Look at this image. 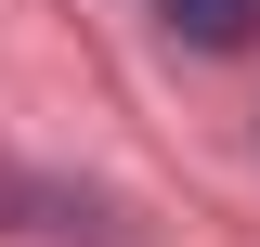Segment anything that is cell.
I'll return each mask as SVG.
<instances>
[{
    "instance_id": "obj_1",
    "label": "cell",
    "mask_w": 260,
    "mask_h": 247,
    "mask_svg": "<svg viewBox=\"0 0 260 247\" xmlns=\"http://www.w3.org/2000/svg\"><path fill=\"white\" fill-rule=\"evenodd\" d=\"M156 26L182 39V52H247L260 39V0H156Z\"/></svg>"
}]
</instances>
